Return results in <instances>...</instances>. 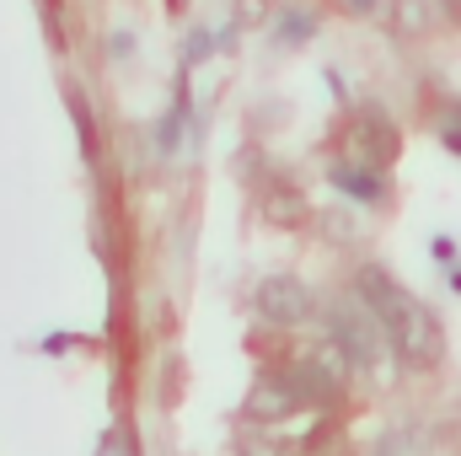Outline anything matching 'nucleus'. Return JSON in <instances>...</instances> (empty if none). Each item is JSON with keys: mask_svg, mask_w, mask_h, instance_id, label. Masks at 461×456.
<instances>
[{"mask_svg": "<svg viewBox=\"0 0 461 456\" xmlns=\"http://www.w3.org/2000/svg\"><path fill=\"white\" fill-rule=\"evenodd\" d=\"M258 210H263V221H268V226H279V231L306 226V215H312L306 194H301V188H290V183H268V194L258 199Z\"/></svg>", "mask_w": 461, "mask_h": 456, "instance_id": "423d86ee", "label": "nucleus"}, {"mask_svg": "<svg viewBox=\"0 0 461 456\" xmlns=\"http://www.w3.org/2000/svg\"><path fill=\"white\" fill-rule=\"evenodd\" d=\"M328 339L348 354L354 370H375V365H381V349H386L381 323H375V312H370L365 301H339V306L328 312Z\"/></svg>", "mask_w": 461, "mask_h": 456, "instance_id": "7ed1b4c3", "label": "nucleus"}, {"mask_svg": "<svg viewBox=\"0 0 461 456\" xmlns=\"http://www.w3.org/2000/svg\"><path fill=\"white\" fill-rule=\"evenodd\" d=\"M252 306H258V317L274 323V328H301V323L317 312V296H312V285H306L301 274H268V279L258 285Z\"/></svg>", "mask_w": 461, "mask_h": 456, "instance_id": "20e7f679", "label": "nucleus"}, {"mask_svg": "<svg viewBox=\"0 0 461 456\" xmlns=\"http://www.w3.org/2000/svg\"><path fill=\"white\" fill-rule=\"evenodd\" d=\"M359 301L375 312L381 339H386V349L397 354V365H408V370H429V365L446 360V333H440L435 312H429L419 296H408L386 269H375V263L359 269Z\"/></svg>", "mask_w": 461, "mask_h": 456, "instance_id": "f257e3e1", "label": "nucleus"}, {"mask_svg": "<svg viewBox=\"0 0 461 456\" xmlns=\"http://www.w3.org/2000/svg\"><path fill=\"white\" fill-rule=\"evenodd\" d=\"M392 27H397L402 38L424 32V27H429V0H392Z\"/></svg>", "mask_w": 461, "mask_h": 456, "instance_id": "1a4fd4ad", "label": "nucleus"}, {"mask_svg": "<svg viewBox=\"0 0 461 456\" xmlns=\"http://www.w3.org/2000/svg\"><path fill=\"white\" fill-rule=\"evenodd\" d=\"M370 456H424V435H419L413 424H392V430L375 441Z\"/></svg>", "mask_w": 461, "mask_h": 456, "instance_id": "6e6552de", "label": "nucleus"}, {"mask_svg": "<svg viewBox=\"0 0 461 456\" xmlns=\"http://www.w3.org/2000/svg\"><path fill=\"white\" fill-rule=\"evenodd\" d=\"M328 178H333V183H339L344 194H354L359 205H375V199H381V178H375V172H365V167L333 161V167H328Z\"/></svg>", "mask_w": 461, "mask_h": 456, "instance_id": "0eeeda50", "label": "nucleus"}, {"mask_svg": "<svg viewBox=\"0 0 461 456\" xmlns=\"http://www.w3.org/2000/svg\"><path fill=\"white\" fill-rule=\"evenodd\" d=\"M312 32H317V16L312 11H285L279 16V43H312Z\"/></svg>", "mask_w": 461, "mask_h": 456, "instance_id": "9d476101", "label": "nucleus"}, {"mask_svg": "<svg viewBox=\"0 0 461 456\" xmlns=\"http://www.w3.org/2000/svg\"><path fill=\"white\" fill-rule=\"evenodd\" d=\"M312 360H317V365H322V370H328V376H333L339 387H344V381H348V370H354V365H348V354H344V349H339V343H333V339L322 343V349H317Z\"/></svg>", "mask_w": 461, "mask_h": 456, "instance_id": "9b49d317", "label": "nucleus"}, {"mask_svg": "<svg viewBox=\"0 0 461 456\" xmlns=\"http://www.w3.org/2000/svg\"><path fill=\"white\" fill-rule=\"evenodd\" d=\"M348 11H375V5H381V0H344Z\"/></svg>", "mask_w": 461, "mask_h": 456, "instance_id": "4468645a", "label": "nucleus"}, {"mask_svg": "<svg viewBox=\"0 0 461 456\" xmlns=\"http://www.w3.org/2000/svg\"><path fill=\"white\" fill-rule=\"evenodd\" d=\"M397 150H402L397 123H392L386 114H375V108L348 114L344 129H339V161H348V167H365V172H375V178L397 161Z\"/></svg>", "mask_w": 461, "mask_h": 456, "instance_id": "f03ea898", "label": "nucleus"}, {"mask_svg": "<svg viewBox=\"0 0 461 456\" xmlns=\"http://www.w3.org/2000/svg\"><path fill=\"white\" fill-rule=\"evenodd\" d=\"M306 456H354V451H348V435H344V430H322V435L306 446Z\"/></svg>", "mask_w": 461, "mask_h": 456, "instance_id": "f8f14e48", "label": "nucleus"}, {"mask_svg": "<svg viewBox=\"0 0 461 456\" xmlns=\"http://www.w3.org/2000/svg\"><path fill=\"white\" fill-rule=\"evenodd\" d=\"M295 408H301V392H295L290 376H258V381L247 387V403H241V414H247L252 424H279V419H290Z\"/></svg>", "mask_w": 461, "mask_h": 456, "instance_id": "39448f33", "label": "nucleus"}, {"mask_svg": "<svg viewBox=\"0 0 461 456\" xmlns=\"http://www.w3.org/2000/svg\"><path fill=\"white\" fill-rule=\"evenodd\" d=\"M440 11H446L451 22H461V0H440Z\"/></svg>", "mask_w": 461, "mask_h": 456, "instance_id": "ddd939ff", "label": "nucleus"}]
</instances>
